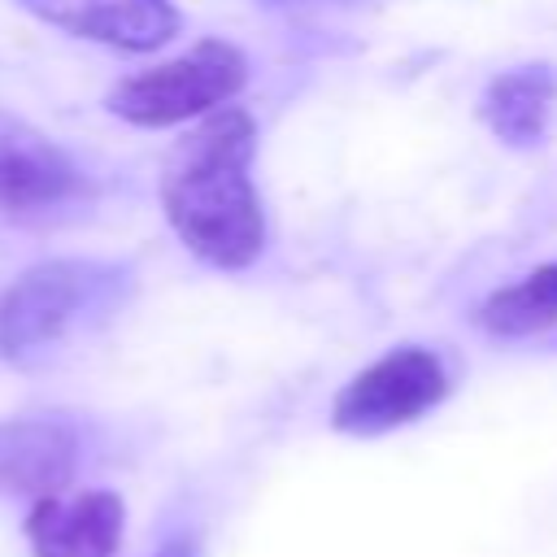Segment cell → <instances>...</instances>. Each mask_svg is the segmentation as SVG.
<instances>
[{"mask_svg": "<svg viewBox=\"0 0 557 557\" xmlns=\"http://www.w3.org/2000/svg\"><path fill=\"white\" fill-rule=\"evenodd\" d=\"M257 117L244 104L205 113L161 165V209L174 235L213 270H248L265 248V209L252 183Z\"/></svg>", "mask_w": 557, "mask_h": 557, "instance_id": "1", "label": "cell"}, {"mask_svg": "<svg viewBox=\"0 0 557 557\" xmlns=\"http://www.w3.org/2000/svg\"><path fill=\"white\" fill-rule=\"evenodd\" d=\"M248 83V57L231 39H200L174 61L152 70L126 74L109 96L104 109L131 126H178L231 104Z\"/></svg>", "mask_w": 557, "mask_h": 557, "instance_id": "2", "label": "cell"}, {"mask_svg": "<svg viewBox=\"0 0 557 557\" xmlns=\"http://www.w3.org/2000/svg\"><path fill=\"white\" fill-rule=\"evenodd\" d=\"M122 270L83 257H57L22 270L0 296V357L30 361L57 344L78 313L117 287Z\"/></svg>", "mask_w": 557, "mask_h": 557, "instance_id": "3", "label": "cell"}, {"mask_svg": "<svg viewBox=\"0 0 557 557\" xmlns=\"http://www.w3.org/2000/svg\"><path fill=\"white\" fill-rule=\"evenodd\" d=\"M444 361L422 344H400L357 370L331 400V426L344 435H387L418 422L448 396Z\"/></svg>", "mask_w": 557, "mask_h": 557, "instance_id": "4", "label": "cell"}, {"mask_svg": "<svg viewBox=\"0 0 557 557\" xmlns=\"http://www.w3.org/2000/svg\"><path fill=\"white\" fill-rule=\"evenodd\" d=\"M30 17L122 52H152L183 26L174 0H17Z\"/></svg>", "mask_w": 557, "mask_h": 557, "instance_id": "5", "label": "cell"}, {"mask_svg": "<svg viewBox=\"0 0 557 557\" xmlns=\"http://www.w3.org/2000/svg\"><path fill=\"white\" fill-rule=\"evenodd\" d=\"M126 527L117 492L39 496L26 513V540L35 557H113Z\"/></svg>", "mask_w": 557, "mask_h": 557, "instance_id": "6", "label": "cell"}, {"mask_svg": "<svg viewBox=\"0 0 557 557\" xmlns=\"http://www.w3.org/2000/svg\"><path fill=\"white\" fill-rule=\"evenodd\" d=\"M78 170L74 161L30 122L0 109V209L26 213L48 209L74 196Z\"/></svg>", "mask_w": 557, "mask_h": 557, "instance_id": "7", "label": "cell"}, {"mask_svg": "<svg viewBox=\"0 0 557 557\" xmlns=\"http://www.w3.org/2000/svg\"><path fill=\"white\" fill-rule=\"evenodd\" d=\"M78 440L52 418H4L0 422V492L52 496L74 479Z\"/></svg>", "mask_w": 557, "mask_h": 557, "instance_id": "8", "label": "cell"}, {"mask_svg": "<svg viewBox=\"0 0 557 557\" xmlns=\"http://www.w3.org/2000/svg\"><path fill=\"white\" fill-rule=\"evenodd\" d=\"M553 113H557V70L548 61L500 70L479 100V117L509 148H540L548 139Z\"/></svg>", "mask_w": 557, "mask_h": 557, "instance_id": "9", "label": "cell"}, {"mask_svg": "<svg viewBox=\"0 0 557 557\" xmlns=\"http://www.w3.org/2000/svg\"><path fill=\"white\" fill-rule=\"evenodd\" d=\"M474 326L500 339H522L557 326V261L527 270L522 278L496 287L487 300L474 305Z\"/></svg>", "mask_w": 557, "mask_h": 557, "instance_id": "10", "label": "cell"}, {"mask_svg": "<svg viewBox=\"0 0 557 557\" xmlns=\"http://www.w3.org/2000/svg\"><path fill=\"white\" fill-rule=\"evenodd\" d=\"M157 557H196V544H191V540H170Z\"/></svg>", "mask_w": 557, "mask_h": 557, "instance_id": "11", "label": "cell"}]
</instances>
